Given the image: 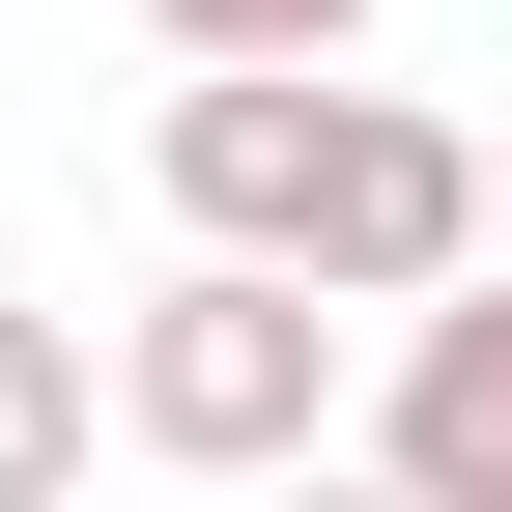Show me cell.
Here are the masks:
<instances>
[{
    "label": "cell",
    "instance_id": "5",
    "mask_svg": "<svg viewBox=\"0 0 512 512\" xmlns=\"http://www.w3.org/2000/svg\"><path fill=\"white\" fill-rule=\"evenodd\" d=\"M86 427H114L86 313H0V512H86Z\"/></svg>",
    "mask_w": 512,
    "mask_h": 512
},
{
    "label": "cell",
    "instance_id": "8",
    "mask_svg": "<svg viewBox=\"0 0 512 512\" xmlns=\"http://www.w3.org/2000/svg\"><path fill=\"white\" fill-rule=\"evenodd\" d=\"M484 285H512V143H484Z\"/></svg>",
    "mask_w": 512,
    "mask_h": 512
},
{
    "label": "cell",
    "instance_id": "2",
    "mask_svg": "<svg viewBox=\"0 0 512 512\" xmlns=\"http://www.w3.org/2000/svg\"><path fill=\"white\" fill-rule=\"evenodd\" d=\"M285 285L370 313V342L456 313V285H484V143H456V114H399V86H313V228H285Z\"/></svg>",
    "mask_w": 512,
    "mask_h": 512
},
{
    "label": "cell",
    "instance_id": "1",
    "mask_svg": "<svg viewBox=\"0 0 512 512\" xmlns=\"http://www.w3.org/2000/svg\"><path fill=\"white\" fill-rule=\"evenodd\" d=\"M114 427H143L171 484H228V512L313 484V456H342V313L256 285V256H171V285L114 313Z\"/></svg>",
    "mask_w": 512,
    "mask_h": 512
},
{
    "label": "cell",
    "instance_id": "3",
    "mask_svg": "<svg viewBox=\"0 0 512 512\" xmlns=\"http://www.w3.org/2000/svg\"><path fill=\"white\" fill-rule=\"evenodd\" d=\"M370 484L399 512H512V285H456V313L370 342Z\"/></svg>",
    "mask_w": 512,
    "mask_h": 512
},
{
    "label": "cell",
    "instance_id": "6",
    "mask_svg": "<svg viewBox=\"0 0 512 512\" xmlns=\"http://www.w3.org/2000/svg\"><path fill=\"white\" fill-rule=\"evenodd\" d=\"M143 29L200 57V86H342V29H370V0H143Z\"/></svg>",
    "mask_w": 512,
    "mask_h": 512
},
{
    "label": "cell",
    "instance_id": "4",
    "mask_svg": "<svg viewBox=\"0 0 512 512\" xmlns=\"http://www.w3.org/2000/svg\"><path fill=\"white\" fill-rule=\"evenodd\" d=\"M143 171H171V228H200V256H256V285H285V228H313V86H171Z\"/></svg>",
    "mask_w": 512,
    "mask_h": 512
},
{
    "label": "cell",
    "instance_id": "7",
    "mask_svg": "<svg viewBox=\"0 0 512 512\" xmlns=\"http://www.w3.org/2000/svg\"><path fill=\"white\" fill-rule=\"evenodd\" d=\"M256 512H399V484H370V456H313V484H256Z\"/></svg>",
    "mask_w": 512,
    "mask_h": 512
}]
</instances>
